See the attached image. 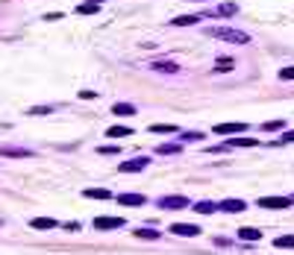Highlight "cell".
I'll list each match as a JSON object with an SVG mask.
<instances>
[{
  "label": "cell",
  "mask_w": 294,
  "mask_h": 255,
  "mask_svg": "<svg viewBox=\"0 0 294 255\" xmlns=\"http://www.w3.org/2000/svg\"><path fill=\"white\" fill-rule=\"evenodd\" d=\"M156 205H159V208H171V211H177V208H186V205H189V199H186V196H180V193H174V196H162Z\"/></svg>",
  "instance_id": "8992f818"
},
{
  "label": "cell",
  "mask_w": 294,
  "mask_h": 255,
  "mask_svg": "<svg viewBox=\"0 0 294 255\" xmlns=\"http://www.w3.org/2000/svg\"><path fill=\"white\" fill-rule=\"evenodd\" d=\"M153 70H159V73H177L180 67L174 62H153Z\"/></svg>",
  "instance_id": "ffe728a7"
},
{
  "label": "cell",
  "mask_w": 294,
  "mask_h": 255,
  "mask_svg": "<svg viewBox=\"0 0 294 255\" xmlns=\"http://www.w3.org/2000/svg\"><path fill=\"white\" fill-rule=\"evenodd\" d=\"M118 202H121V205H144V196H141V193H121Z\"/></svg>",
  "instance_id": "5bb4252c"
},
{
  "label": "cell",
  "mask_w": 294,
  "mask_h": 255,
  "mask_svg": "<svg viewBox=\"0 0 294 255\" xmlns=\"http://www.w3.org/2000/svg\"><path fill=\"white\" fill-rule=\"evenodd\" d=\"M262 129H265V132H277V129H283V121H265Z\"/></svg>",
  "instance_id": "83f0119b"
},
{
  "label": "cell",
  "mask_w": 294,
  "mask_h": 255,
  "mask_svg": "<svg viewBox=\"0 0 294 255\" xmlns=\"http://www.w3.org/2000/svg\"><path fill=\"white\" fill-rule=\"evenodd\" d=\"M218 211L241 214V211H247V202H244V199H221V202H218Z\"/></svg>",
  "instance_id": "277c9868"
},
{
  "label": "cell",
  "mask_w": 294,
  "mask_h": 255,
  "mask_svg": "<svg viewBox=\"0 0 294 255\" xmlns=\"http://www.w3.org/2000/svg\"><path fill=\"white\" fill-rule=\"evenodd\" d=\"M89 3H98V6H100V3H106V0H89Z\"/></svg>",
  "instance_id": "836d02e7"
},
{
  "label": "cell",
  "mask_w": 294,
  "mask_h": 255,
  "mask_svg": "<svg viewBox=\"0 0 294 255\" xmlns=\"http://www.w3.org/2000/svg\"><path fill=\"white\" fill-rule=\"evenodd\" d=\"M77 12H80V15H95V12H98V3H80Z\"/></svg>",
  "instance_id": "d4e9b609"
},
{
  "label": "cell",
  "mask_w": 294,
  "mask_h": 255,
  "mask_svg": "<svg viewBox=\"0 0 294 255\" xmlns=\"http://www.w3.org/2000/svg\"><path fill=\"white\" fill-rule=\"evenodd\" d=\"M80 97H83V100H95L98 94H95V91H80Z\"/></svg>",
  "instance_id": "d6a6232c"
},
{
  "label": "cell",
  "mask_w": 294,
  "mask_h": 255,
  "mask_svg": "<svg viewBox=\"0 0 294 255\" xmlns=\"http://www.w3.org/2000/svg\"><path fill=\"white\" fill-rule=\"evenodd\" d=\"M238 238H241V241H259L262 232L253 229V226H241V229H238Z\"/></svg>",
  "instance_id": "4fadbf2b"
},
{
  "label": "cell",
  "mask_w": 294,
  "mask_h": 255,
  "mask_svg": "<svg viewBox=\"0 0 294 255\" xmlns=\"http://www.w3.org/2000/svg\"><path fill=\"white\" fill-rule=\"evenodd\" d=\"M0 156H12V159H33L35 153L27 147H0Z\"/></svg>",
  "instance_id": "52a82bcc"
},
{
  "label": "cell",
  "mask_w": 294,
  "mask_h": 255,
  "mask_svg": "<svg viewBox=\"0 0 294 255\" xmlns=\"http://www.w3.org/2000/svg\"><path fill=\"white\" fill-rule=\"evenodd\" d=\"M280 79H294V67H283L280 70Z\"/></svg>",
  "instance_id": "f546056e"
},
{
  "label": "cell",
  "mask_w": 294,
  "mask_h": 255,
  "mask_svg": "<svg viewBox=\"0 0 294 255\" xmlns=\"http://www.w3.org/2000/svg\"><path fill=\"white\" fill-rule=\"evenodd\" d=\"M183 3H200V0H183Z\"/></svg>",
  "instance_id": "e575fe53"
},
{
  "label": "cell",
  "mask_w": 294,
  "mask_h": 255,
  "mask_svg": "<svg viewBox=\"0 0 294 255\" xmlns=\"http://www.w3.org/2000/svg\"><path fill=\"white\" fill-rule=\"evenodd\" d=\"M53 112V106H33L30 109V115H50Z\"/></svg>",
  "instance_id": "f1b7e54d"
},
{
  "label": "cell",
  "mask_w": 294,
  "mask_h": 255,
  "mask_svg": "<svg viewBox=\"0 0 294 255\" xmlns=\"http://www.w3.org/2000/svg\"><path fill=\"white\" fill-rule=\"evenodd\" d=\"M195 211H200V214H215V211H218V202L200 199V202H195Z\"/></svg>",
  "instance_id": "2e32d148"
},
{
  "label": "cell",
  "mask_w": 294,
  "mask_h": 255,
  "mask_svg": "<svg viewBox=\"0 0 294 255\" xmlns=\"http://www.w3.org/2000/svg\"><path fill=\"white\" fill-rule=\"evenodd\" d=\"M294 141V129L292 132H283V138H280V144H292Z\"/></svg>",
  "instance_id": "4dcf8cb0"
},
{
  "label": "cell",
  "mask_w": 294,
  "mask_h": 255,
  "mask_svg": "<svg viewBox=\"0 0 294 255\" xmlns=\"http://www.w3.org/2000/svg\"><path fill=\"white\" fill-rule=\"evenodd\" d=\"M121 226H127V220H124V217H95V229H100V232L121 229Z\"/></svg>",
  "instance_id": "5b68a950"
},
{
  "label": "cell",
  "mask_w": 294,
  "mask_h": 255,
  "mask_svg": "<svg viewBox=\"0 0 294 255\" xmlns=\"http://www.w3.org/2000/svg\"><path fill=\"white\" fill-rule=\"evenodd\" d=\"M132 235H135V238H141V241H156V238H159V229H156V226H153V229H147V226H144V229H135Z\"/></svg>",
  "instance_id": "9a60e30c"
},
{
  "label": "cell",
  "mask_w": 294,
  "mask_h": 255,
  "mask_svg": "<svg viewBox=\"0 0 294 255\" xmlns=\"http://www.w3.org/2000/svg\"><path fill=\"white\" fill-rule=\"evenodd\" d=\"M200 18H203V15H177L171 24H174V27H192V24H200Z\"/></svg>",
  "instance_id": "7c38bea8"
},
{
  "label": "cell",
  "mask_w": 294,
  "mask_h": 255,
  "mask_svg": "<svg viewBox=\"0 0 294 255\" xmlns=\"http://www.w3.org/2000/svg\"><path fill=\"white\" fill-rule=\"evenodd\" d=\"M206 35L221 38V41H229V44H250V35L244 30H235V27H209Z\"/></svg>",
  "instance_id": "6da1fadb"
},
{
  "label": "cell",
  "mask_w": 294,
  "mask_h": 255,
  "mask_svg": "<svg viewBox=\"0 0 294 255\" xmlns=\"http://www.w3.org/2000/svg\"><path fill=\"white\" fill-rule=\"evenodd\" d=\"M147 167V159L141 156V159H130V161H124V164H118V170L121 173H138V170H144Z\"/></svg>",
  "instance_id": "ba28073f"
},
{
  "label": "cell",
  "mask_w": 294,
  "mask_h": 255,
  "mask_svg": "<svg viewBox=\"0 0 294 255\" xmlns=\"http://www.w3.org/2000/svg\"><path fill=\"white\" fill-rule=\"evenodd\" d=\"M274 247H280V250H294V235H283V238H277V241H274Z\"/></svg>",
  "instance_id": "44dd1931"
},
{
  "label": "cell",
  "mask_w": 294,
  "mask_h": 255,
  "mask_svg": "<svg viewBox=\"0 0 294 255\" xmlns=\"http://www.w3.org/2000/svg\"><path fill=\"white\" fill-rule=\"evenodd\" d=\"M229 144H232V147H256L259 141H253V138H232Z\"/></svg>",
  "instance_id": "484cf974"
},
{
  "label": "cell",
  "mask_w": 294,
  "mask_h": 255,
  "mask_svg": "<svg viewBox=\"0 0 294 255\" xmlns=\"http://www.w3.org/2000/svg\"><path fill=\"white\" fill-rule=\"evenodd\" d=\"M294 202V196H262L259 208H271V211H283Z\"/></svg>",
  "instance_id": "7a4b0ae2"
},
{
  "label": "cell",
  "mask_w": 294,
  "mask_h": 255,
  "mask_svg": "<svg viewBox=\"0 0 294 255\" xmlns=\"http://www.w3.org/2000/svg\"><path fill=\"white\" fill-rule=\"evenodd\" d=\"M150 132H156V135H174L180 129L174 127V124H150Z\"/></svg>",
  "instance_id": "ac0fdd59"
},
{
  "label": "cell",
  "mask_w": 294,
  "mask_h": 255,
  "mask_svg": "<svg viewBox=\"0 0 294 255\" xmlns=\"http://www.w3.org/2000/svg\"><path fill=\"white\" fill-rule=\"evenodd\" d=\"M112 112H115V115H135V106H132V103H115Z\"/></svg>",
  "instance_id": "d6986e66"
},
{
  "label": "cell",
  "mask_w": 294,
  "mask_h": 255,
  "mask_svg": "<svg viewBox=\"0 0 294 255\" xmlns=\"http://www.w3.org/2000/svg\"><path fill=\"white\" fill-rule=\"evenodd\" d=\"M232 67H235V62H232V59H218V62H215V70H218V73L232 70Z\"/></svg>",
  "instance_id": "cb8c5ba5"
},
{
  "label": "cell",
  "mask_w": 294,
  "mask_h": 255,
  "mask_svg": "<svg viewBox=\"0 0 294 255\" xmlns=\"http://www.w3.org/2000/svg\"><path fill=\"white\" fill-rule=\"evenodd\" d=\"M83 196H89V199H112V191L109 188H83Z\"/></svg>",
  "instance_id": "8fae6325"
},
{
  "label": "cell",
  "mask_w": 294,
  "mask_h": 255,
  "mask_svg": "<svg viewBox=\"0 0 294 255\" xmlns=\"http://www.w3.org/2000/svg\"><path fill=\"white\" fill-rule=\"evenodd\" d=\"M98 153H103V156L109 153V156H112V153H118V147H112V144H109V147H98Z\"/></svg>",
  "instance_id": "1f68e13d"
},
{
  "label": "cell",
  "mask_w": 294,
  "mask_h": 255,
  "mask_svg": "<svg viewBox=\"0 0 294 255\" xmlns=\"http://www.w3.org/2000/svg\"><path fill=\"white\" fill-rule=\"evenodd\" d=\"M132 129L130 127H109L106 129V138H130Z\"/></svg>",
  "instance_id": "e0dca14e"
},
{
  "label": "cell",
  "mask_w": 294,
  "mask_h": 255,
  "mask_svg": "<svg viewBox=\"0 0 294 255\" xmlns=\"http://www.w3.org/2000/svg\"><path fill=\"white\" fill-rule=\"evenodd\" d=\"M180 150H183L180 144H159V147H156L159 156H171V153H180Z\"/></svg>",
  "instance_id": "603a6c76"
},
{
  "label": "cell",
  "mask_w": 294,
  "mask_h": 255,
  "mask_svg": "<svg viewBox=\"0 0 294 255\" xmlns=\"http://www.w3.org/2000/svg\"><path fill=\"white\" fill-rule=\"evenodd\" d=\"M235 12H238L235 3H221V6L215 9V15H221V18H224V15H235Z\"/></svg>",
  "instance_id": "7402d4cb"
},
{
  "label": "cell",
  "mask_w": 294,
  "mask_h": 255,
  "mask_svg": "<svg viewBox=\"0 0 294 255\" xmlns=\"http://www.w3.org/2000/svg\"><path fill=\"white\" fill-rule=\"evenodd\" d=\"M30 226H33V229H41V232H50V229H59V220H53V217H33Z\"/></svg>",
  "instance_id": "9c48e42d"
},
{
  "label": "cell",
  "mask_w": 294,
  "mask_h": 255,
  "mask_svg": "<svg viewBox=\"0 0 294 255\" xmlns=\"http://www.w3.org/2000/svg\"><path fill=\"white\" fill-rule=\"evenodd\" d=\"M171 235H180V238H197V235H203V232H200V226H195V223H171Z\"/></svg>",
  "instance_id": "3957f363"
},
{
  "label": "cell",
  "mask_w": 294,
  "mask_h": 255,
  "mask_svg": "<svg viewBox=\"0 0 294 255\" xmlns=\"http://www.w3.org/2000/svg\"><path fill=\"white\" fill-rule=\"evenodd\" d=\"M247 124H215V132L218 135H235V132H244Z\"/></svg>",
  "instance_id": "30bf717a"
},
{
  "label": "cell",
  "mask_w": 294,
  "mask_h": 255,
  "mask_svg": "<svg viewBox=\"0 0 294 255\" xmlns=\"http://www.w3.org/2000/svg\"><path fill=\"white\" fill-rule=\"evenodd\" d=\"M180 138H183V141H203L206 135H203V132H180Z\"/></svg>",
  "instance_id": "4316f807"
}]
</instances>
